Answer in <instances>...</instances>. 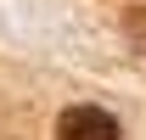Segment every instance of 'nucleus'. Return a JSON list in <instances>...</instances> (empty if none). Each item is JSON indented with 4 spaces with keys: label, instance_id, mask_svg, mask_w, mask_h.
<instances>
[{
    "label": "nucleus",
    "instance_id": "1",
    "mask_svg": "<svg viewBox=\"0 0 146 140\" xmlns=\"http://www.w3.org/2000/svg\"><path fill=\"white\" fill-rule=\"evenodd\" d=\"M56 140H118V118L101 106H68L56 118Z\"/></svg>",
    "mask_w": 146,
    "mask_h": 140
}]
</instances>
